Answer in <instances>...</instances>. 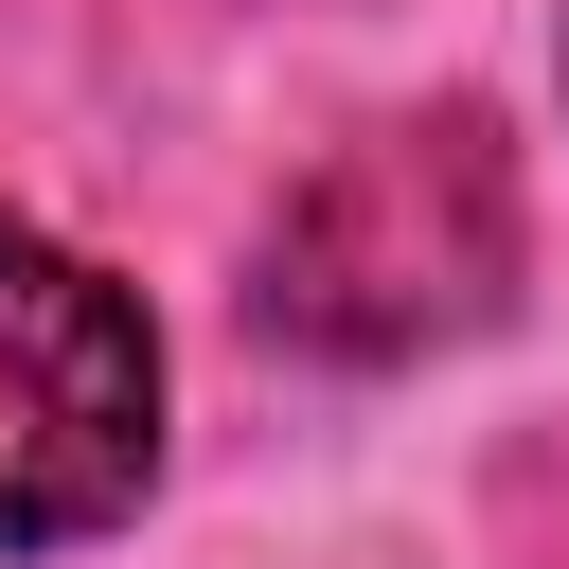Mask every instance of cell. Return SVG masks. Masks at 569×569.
Masks as SVG:
<instances>
[{"mask_svg":"<svg viewBox=\"0 0 569 569\" xmlns=\"http://www.w3.org/2000/svg\"><path fill=\"white\" fill-rule=\"evenodd\" d=\"M498 302H516V142L480 107H409V124L320 142L267 213V267H249V320L338 373L445 356Z\"/></svg>","mask_w":569,"mask_h":569,"instance_id":"obj_1","label":"cell"},{"mask_svg":"<svg viewBox=\"0 0 569 569\" xmlns=\"http://www.w3.org/2000/svg\"><path fill=\"white\" fill-rule=\"evenodd\" d=\"M160 480V338L142 302L0 213V551H71Z\"/></svg>","mask_w":569,"mask_h":569,"instance_id":"obj_2","label":"cell"}]
</instances>
